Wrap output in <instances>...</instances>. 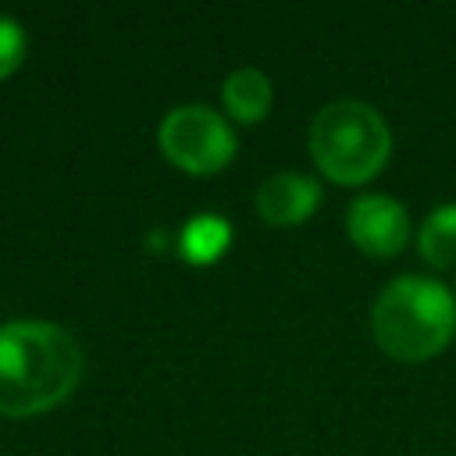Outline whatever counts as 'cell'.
Here are the masks:
<instances>
[{
  "instance_id": "obj_1",
  "label": "cell",
  "mask_w": 456,
  "mask_h": 456,
  "mask_svg": "<svg viewBox=\"0 0 456 456\" xmlns=\"http://www.w3.org/2000/svg\"><path fill=\"white\" fill-rule=\"evenodd\" d=\"M78 338L50 321L0 324V413L36 417L61 406L82 381Z\"/></svg>"
},
{
  "instance_id": "obj_2",
  "label": "cell",
  "mask_w": 456,
  "mask_h": 456,
  "mask_svg": "<svg viewBox=\"0 0 456 456\" xmlns=\"http://www.w3.org/2000/svg\"><path fill=\"white\" fill-rule=\"evenodd\" d=\"M370 331L374 342L395 360H431L456 335V296L435 278L399 274L378 292Z\"/></svg>"
},
{
  "instance_id": "obj_3",
  "label": "cell",
  "mask_w": 456,
  "mask_h": 456,
  "mask_svg": "<svg viewBox=\"0 0 456 456\" xmlns=\"http://www.w3.org/2000/svg\"><path fill=\"white\" fill-rule=\"evenodd\" d=\"M310 157L317 171L338 185L370 182L392 157L385 118L363 100H335L310 125Z\"/></svg>"
},
{
  "instance_id": "obj_4",
  "label": "cell",
  "mask_w": 456,
  "mask_h": 456,
  "mask_svg": "<svg viewBox=\"0 0 456 456\" xmlns=\"http://www.w3.org/2000/svg\"><path fill=\"white\" fill-rule=\"evenodd\" d=\"M157 142L175 167L196 178L224 171L235 157V132L228 118L203 103L171 107L157 128Z\"/></svg>"
},
{
  "instance_id": "obj_5",
  "label": "cell",
  "mask_w": 456,
  "mask_h": 456,
  "mask_svg": "<svg viewBox=\"0 0 456 456\" xmlns=\"http://www.w3.org/2000/svg\"><path fill=\"white\" fill-rule=\"evenodd\" d=\"M346 235L367 256H399L410 242V214L395 196L367 192L346 210Z\"/></svg>"
},
{
  "instance_id": "obj_6",
  "label": "cell",
  "mask_w": 456,
  "mask_h": 456,
  "mask_svg": "<svg viewBox=\"0 0 456 456\" xmlns=\"http://www.w3.org/2000/svg\"><path fill=\"white\" fill-rule=\"evenodd\" d=\"M256 214L274 224V228H289V224H299L306 221L317 203H321V185L317 178L310 175H299V171H278L271 178L260 182L256 189Z\"/></svg>"
},
{
  "instance_id": "obj_7",
  "label": "cell",
  "mask_w": 456,
  "mask_h": 456,
  "mask_svg": "<svg viewBox=\"0 0 456 456\" xmlns=\"http://www.w3.org/2000/svg\"><path fill=\"white\" fill-rule=\"evenodd\" d=\"M221 100H224V110L242 121V125H256L267 118L271 110V100H274V89H271V78L260 71V68H239L224 78V89H221Z\"/></svg>"
},
{
  "instance_id": "obj_8",
  "label": "cell",
  "mask_w": 456,
  "mask_h": 456,
  "mask_svg": "<svg viewBox=\"0 0 456 456\" xmlns=\"http://www.w3.org/2000/svg\"><path fill=\"white\" fill-rule=\"evenodd\" d=\"M417 249L431 267L456 264V203H442L420 221Z\"/></svg>"
},
{
  "instance_id": "obj_9",
  "label": "cell",
  "mask_w": 456,
  "mask_h": 456,
  "mask_svg": "<svg viewBox=\"0 0 456 456\" xmlns=\"http://www.w3.org/2000/svg\"><path fill=\"white\" fill-rule=\"evenodd\" d=\"M232 242V232H228V221L224 217H214V214H200L185 224L182 232V253L189 264H214Z\"/></svg>"
},
{
  "instance_id": "obj_10",
  "label": "cell",
  "mask_w": 456,
  "mask_h": 456,
  "mask_svg": "<svg viewBox=\"0 0 456 456\" xmlns=\"http://www.w3.org/2000/svg\"><path fill=\"white\" fill-rule=\"evenodd\" d=\"M25 53H28V39H25L21 21L0 14V78L14 75L25 61Z\"/></svg>"
}]
</instances>
